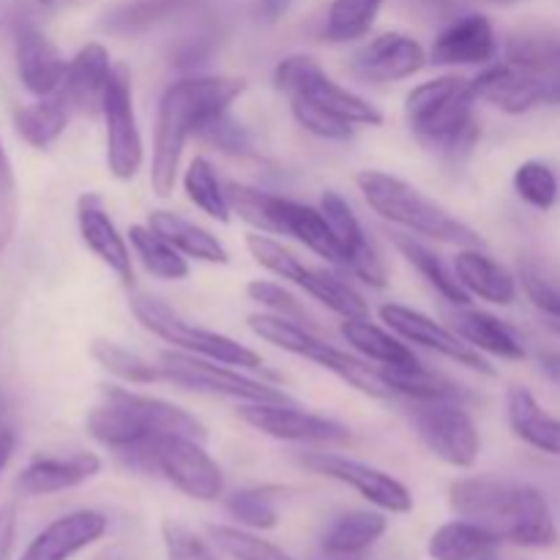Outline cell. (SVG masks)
Wrapping results in <instances>:
<instances>
[{"label":"cell","instance_id":"1","mask_svg":"<svg viewBox=\"0 0 560 560\" xmlns=\"http://www.w3.org/2000/svg\"><path fill=\"white\" fill-rule=\"evenodd\" d=\"M85 430L129 468L140 470H153V446L164 435L208 438L202 421L189 410L120 383H104L102 402L85 416Z\"/></svg>","mask_w":560,"mask_h":560},{"label":"cell","instance_id":"2","mask_svg":"<svg viewBox=\"0 0 560 560\" xmlns=\"http://www.w3.org/2000/svg\"><path fill=\"white\" fill-rule=\"evenodd\" d=\"M244 93V77L228 74H189L164 88L153 120L151 145V189L156 197L173 195L186 142L200 137L211 120L233 109Z\"/></svg>","mask_w":560,"mask_h":560},{"label":"cell","instance_id":"3","mask_svg":"<svg viewBox=\"0 0 560 560\" xmlns=\"http://www.w3.org/2000/svg\"><path fill=\"white\" fill-rule=\"evenodd\" d=\"M448 506L457 517L485 525L498 541L528 550H550L558 545L550 503L530 485L498 476H465L448 487Z\"/></svg>","mask_w":560,"mask_h":560},{"label":"cell","instance_id":"4","mask_svg":"<svg viewBox=\"0 0 560 560\" xmlns=\"http://www.w3.org/2000/svg\"><path fill=\"white\" fill-rule=\"evenodd\" d=\"M476 104L479 96L474 77L441 74L416 85L405 96V120L427 148L438 151L443 159L459 162L479 140Z\"/></svg>","mask_w":560,"mask_h":560},{"label":"cell","instance_id":"5","mask_svg":"<svg viewBox=\"0 0 560 560\" xmlns=\"http://www.w3.org/2000/svg\"><path fill=\"white\" fill-rule=\"evenodd\" d=\"M355 186H359L366 208L402 233L457 246V249L485 246V238L470 224H465L448 208H443L441 202L432 200L419 186L399 175L386 173V170H361L355 175Z\"/></svg>","mask_w":560,"mask_h":560},{"label":"cell","instance_id":"6","mask_svg":"<svg viewBox=\"0 0 560 560\" xmlns=\"http://www.w3.org/2000/svg\"><path fill=\"white\" fill-rule=\"evenodd\" d=\"M246 323H249L252 334L260 337L262 342L273 345V348L284 350V353L290 355L312 361V364L331 372L334 377L348 383L350 388H355V392L364 394V397L394 399L386 381H383L381 366H370V361L361 359L359 353H348V350L334 348L331 342L317 337L312 326L288 320V317L282 315H271V312H255V315H249Z\"/></svg>","mask_w":560,"mask_h":560},{"label":"cell","instance_id":"7","mask_svg":"<svg viewBox=\"0 0 560 560\" xmlns=\"http://www.w3.org/2000/svg\"><path fill=\"white\" fill-rule=\"evenodd\" d=\"M273 85L290 107H306L350 126H383V113L355 91L334 80L312 55H288L273 69Z\"/></svg>","mask_w":560,"mask_h":560},{"label":"cell","instance_id":"8","mask_svg":"<svg viewBox=\"0 0 560 560\" xmlns=\"http://www.w3.org/2000/svg\"><path fill=\"white\" fill-rule=\"evenodd\" d=\"M246 252L252 255V260L260 268H266L268 273H273L282 282L295 284L299 290H304L310 299H315L317 304L326 306L328 312H334L337 317H364L370 315V306H366L364 295L353 288L350 282H345L337 271L320 266H310V262L301 260L293 249L282 244L279 238L268 233H257L252 230L246 235Z\"/></svg>","mask_w":560,"mask_h":560},{"label":"cell","instance_id":"9","mask_svg":"<svg viewBox=\"0 0 560 560\" xmlns=\"http://www.w3.org/2000/svg\"><path fill=\"white\" fill-rule=\"evenodd\" d=\"M131 315L137 317V323L145 331H151L153 337H159L175 350L202 355V359L222 361V364L238 366V370L246 372L260 370L262 366L260 353H255L249 345L238 342V339L228 337V334L208 331V328L195 326V323L180 317L173 306L164 304L156 295L137 293L131 299Z\"/></svg>","mask_w":560,"mask_h":560},{"label":"cell","instance_id":"10","mask_svg":"<svg viewBox=\"0 0 560 560\" xmlns=\"http://www.w3.org/2000/svg\"><path fill=\"white\" fill-rule=\"evenodd\" d=\"M164 383L186 388V392L211 394V397L233 399V402H293L288 392L262 383L257 377L246 375V370L222 364V361L202 359V355L184 353V350H164L159 355Z\"/></svg>","mask_w":560,"mask_h":560},{"label":"cell","instance_id":"11","mask_svg":"<svg viewBox=\"0 0 560 560\" xmlns=\"http://www.w3.org/2000/svg\"><path fill=\"white\" fill-rule=\"evenodd\" d=\"M408 421L427 452L448 468L470 470L479 463L481 432L463 402H408Z\"/></svg>","mask_w":560,"mask_h":560},{"label":"cell","instance_id":"12","mask_svg":"<svg viewBox=\"0 0 560 560\" xmlns=\"http://www.w3.org/2000/svg\"><path fill=\"white\" fill-rule=\"evenodd\" d=\"M238 416L246 427L260 435L306 448L345 446L353 441L350 430L339 421L299 408L295 402H244Z\"/></svg>","mask_w":560,"mask_h":560},{"label":"cell","instance_id":"13","mask_svg":"<svg viewBox=\"0 0 560 560\" xmlns=\"http://www.w3.org/2000/svg\"><path fill=\"white\" fill-rule=\"evenodd\" d=\"M102 118L107 131L109 175L118 180H135L145 164V142L135 109V85L126 66H115L102 104Z\"/></svg>","mask_w":560,"mask_h":560},{"label":"cell","instance_id":"14","mask_svg":"<svg viewBox=\"0 0 560 560\" xmlns=\"http://www.w3.org/2000/svg\"><path fill=\"white\" fill-rule=\"evenodd\" d=\"M306 470L326 479L339 481V485L350 487L359 492L366 503L386 514H408L413 512V492L397 479V476L386 474V470L366 465L361 459L345 457V454H334L328 448H310L301 454L299 459Z\"/></svg>","mask_w":560,"mask_h":560},{"label":"cell","instance_id":"15","mask_svg":"<svg viewBox=\"0 0 560 560\" xmlns=\"http://www.w3.org/2000/svg\"><path fill=\"white\" fill-rule=\"evenodd\" d=\"M202 443L206 441L191 435H164L153 446V470L180 495L213 503L224 495V474Z\"/></svg>","mask_w":560,"mask_h":560},{"label":"cell","instance_id":"16","mask_svg":"<svg viewBox=\"0 0 560 560\" xmlns=\"http://www.w3.org/2000/svg\"><path fill=\"white\" fill-rule=\"evenodd\" d=\"M377 317H381L383 326L392 328L397 337H402L408 345H416V348H424L430 353L443 355V359L454 361L457 366H465V370L481 372V375H495L492 364L487 361V355H481L479 350L470 348L463 337H459L454 328H448L446 323H438L435 317L424 315V312L413 310V306L394 304V301H386L377 310Z\"/></svg>","mask_w":560,"mask_h":560},{"label":"cell","instance_id":"17","mask_svg":"<svg viewBox=\"0 0 560 560\" xmlns=\"http://www.w3.org/2000/svg\"><path fill=\"white\" fill-rule=\"evenodd\" d=\"M474 88L479 102L492 104L509 115L530 113L545 104V77L534 60L506 55L503 60H492L490 66L474 77Z\"/></svg>","mask_w":560,"mask_h":560},{"label":"cell","instance_id":"18","mask_svg":"<svg viewBox=\"0 0 560 560\" xmlns=\"http://www.w3.org/2000/svg\"><path fill=\"white\" fill-rule=\"evenodd\" d=\"M320 211L323 217L331 224L334 235H337V244L342 249L345 271L353 273L355 279H361L370 288L383 290L388 284V271L386 262H383L381 252L372 244V238L366 235L364 224H361L359 213L353 211L348 200H345L339 191L328 189L320 195Z\"/></svg>","mask_w":560,"mask_h":560},{"label":"cell","instance_id":"19","mask_svg":"<svg viewBox=\"0 0 560 560\" xmlns=\"http://www.w3.org/2000/svg\"><path fill=\"white\" fill-rule=\"evenodd\" d=\"M427 66V49L408 33L388 31L370 38L353 55V74L370 85H394L419 74Z\"/></svg>","mask_w":560,"mask_h":560},{"label":"cell","instance_id":"20","mask_svg":"<svg viewBox=\"0 0 560 560\" xmlns=\"http://www.w3.org/2000/svg\"><path fill=\"white\" fill-rule=\"evenodd\" d=\"M498 42L495 25L487 14H463L448 22L435 36L430 49V60L438 66H490L498 60Z\"/></svg>","mask_w":560,"mask_h":560},{"label":"cell","instance_id":"21","mask_svg":"<svg viewBox=\"0 0 560 560\" xmlns=\"http://www.w3.org/2000/svg\"><path fill=\"white\" fill-rule=\"evenodd\" d=\"M77 230H80L82 244L91 249V255L98 257L120 282H135V252H131L129 238L120 233L115 219L104 208L102 197H80V202H77Z\"/></svg>","mask_w":560,"mask_h":560},{"label":"cell","instance_id":"22","mask_svg":"<svg viewBox=\"0 0 560 560\" xmlns=\"http://www.w3.org/2000/svg\"><path fill=\"white\" fill-rule=\"evenodd\" d=\"M14 58L22 88H25L31 96H52V93H58L60 88H63L69 60L63 58L58 44H55L47 33L38 31L36 25L16 27Z\"/></svg>","mask_w":560,"mask_h":560},{"label":"cell","instance_id":"23","mask_svg":"<svg viewBox=\"0 0 560 560\" xmlns=\"http://www.w3.org/2000/svg\"><path fill=\"white\" fill-rule=\"evenodd\" d=\"M98 474H102V457L93 452L42 454L31 459L25 470L16 476V492L22 498L58 495V492L85 485Z\"/></svg>","mask_w":560,"mask_h":560},{"label":"cell","instance_id":"24","mask_svg":"<svg viewBox=\"0 0 560 560\" xmlns=\"http://www.w3.org/2000/svg\"><path fill=\"white\" fill-rule=\"evenodd\" d=\"M115 63L109 58V49L98 42H88L69 58L66 80L60 93L71 104L74 115H102L104 96H107L109 80H113Z\"/></svg>","mask_w":560,"mask_h":560},{"label":"cell","instance_id":"25","mask_svg":"<svg viewBox=\"0 0 560 560\" xmlns=\"http://www.w3.org/2000/svg\"><path fill=\"white\" fill-rule=\"evenodd\" d=\"M104 534H107V517L93 509H80V512L52 520L27 545L20 560H71L77 552L102 541Z\"/></svg>","mask_w":560,"mask_h":560},{"label":"cell","instance_id":"26","mask_svg":"<svg viewBox=\"0 0 560 560\" xmlns=\"http://www.w3.org/2000/svg\"><path fill=\"white\" fill-rule=\"evenodd\" d=\"M454 277L459 288L485 304L512 306L517 301L520 282L503 262H498L485 246H465L454 255Z\"/></svg>","mask_w":560,"mask_h":560},{"label":"cell","instance_id":"27","mask_svg":"<svg viewBox=\"0 0 560 560\" xmlns=\"http://www.w3.org/2000/svg\"><path fill=\"white\" fill-rule=\"evenodd\" d=\"M448 323L481 355H490V359L501 361L528 359V350H525V342L520 339V334L506 320L492 315V312L476 310L474 304L452 306L448 310Z\"/></svg>","mask_w":560,"mask_h":560},{"label":"cell","instance_id":"28","mask_svg":"<svg viewBox=\"0 0 560 560\" xmlns=\"http://www.w3.org/2000/svg\"><path fill=\"white\" fill-rule=\"evenodd\" d=\"M506 421L514 438L525 446L536 448L550 457H560V419L541 408L534 392L525 386H509L506 392Z\"/></svg>","mask_w":560,"mask_h":560},{"label":"cell","instance_id":"29","mask_svg":"<svg viewBox=\"0 0 560 560\" xmlns=\"http://www.w3.org/2000/svg\"><path fill=\"white\" fill-rule=\"evenodd\" d=\"M339 334H342V339L350 345L353 353H359L361 359L375 366H408L419 361L413 348L402 337H397L388 326L372 323L370 315L342 320L339 323Z\"/></svg>","mask_w":560,"mask_h":560},{"label":"cell","instance_id":"30","mask_svg":"<svg viewBox=\"0 0 560 560\" xmlns=\"http://www.w3.org/2000/svg\"><path fill=\"white\" fill-rule=\"evenodd\" d=\"M148 228L156 230L164 241H170L189 260L211 262V266H228L230 262L228 246L211 230L180 217V213L156 208V211L148 213Z\"/></svg>","mask_w":560,"mask_h":560},{"label":"cell","instance_id":"31","mask_svg":"<svg viewBox=\"0 0 560 560\" xmlns=\"http://www.w3.org/2000/svg\"><path fill=\"white\" fill-rule=\"evenodd\" d=\"M381 375L386 381L388 392L394 397H402L408 402H438V399H454V402H465L470 397L459 383L452 377L441 375V372L430 370L421 361L408 366H381Z\"/></svg>","mask_w":560,"mask_h":560},{"label":"cell","instance_id":"32","mask_svg":"<svg viewBox=\"0 0 560 560\" xmlns=\"http://www.w3.org/2000/svg\"><path fill=\"white\" fill-rule=\"evenodd\" d=\"M386 530V512H372V509L345 512L326 525L320 536V550L345 552V556H366L383 539Z\"/></svg>","mask_w":560,"mask_h":560},{"label":"cell","instance_id":"33","mask_svg":"<svg viewBox=\"0 0 560 560\" xmlns=\"http://www.w3.org/2000/svg\"><path fill=\"white\" fill-rule=\"evenodd\" d=\"M202 0H124L102 16V31L113 36H140L162 22L197 9Z\"/></svg>","mask_w":560,"mask_h":560},{"label":"cell","instance_id":"34","mask_svg":"<svg viewBox=\"0 0 560 560\" xmlns=\"http://www.w3.org/2000/svg\"><path fill=\"white\" fill-rule=\"evenodd\" d=\"M74 109L66 102L63 93H52V96L36 98L33 104H22L14 109V129L22 140L31 148H49L58 142V137L69 129Z\"/></svg>","mask_w":560,"mask_h":560},{"label":"cell","instance_id":"35","mask_svg":"<svg viewBox=\"0 0 560 560\" xmlns=\"http://www.w3.org/2000/svg\"><path fill=\"white\" fill-rule=\"evenodd\" d=\"M392 244H394V249H397L399 255H402L405 260H408L410 266L419 271V277L424 279V282L430 284V288L435 290V293L441 295L448 306L470 304V295L459 288L457 277H454V268H448L446 262H443L441 257L430 249V246L421 244L416 235L392 233Z\"/></svg>","mask_w":560,"mask_h":560},{"label":"cell","instance_id":"36","mask_svg":"<svg viewBox=\"0 0 560 560\" xmlns=\"http://www.w3.org/2000/svg\"><path fill=\"white\" fill-rule=\"evenodd\" d=\"M501 545L492 530L474 520H452L443 523L427 541V556L432 560H476L485 552L495 550Z\"/></svg>","mask_w":560,"mask_h":560},{"label":"cell","instance_id":"37","mask_svg":"<svg viewBox=\"0 0 560 560\" xmlns=\"http://www.w3.org/2000/svg\"><path fill=\"white\" fill-rule=\"evenodd\" d=\"M129 244L137 260L142 262L151 277L162 279V282H184L191 273L189 257L180 255L170 241H164L156 230L148 224H131L129 228Z\"/></svg>","mask_w":560,"mask_h":560},{"label":"cell","instance_id":"38","mask_svg":"<svg viewBox=\"0 0 560 560\" xmlns=\"http://www.w3.org/2000/svg\"><path fill=\"white\" fill-rule=\"evenodd\" d=\"M180 184H184L186 200H189L195 208H200L206 217L217 219L219 224H228L230 219H233L228 184H222V178H219L211 159L197 153V156L186 164Z\"/></svg>","mask_w":560,"mask_h":560},{"label":"cell","instance_id":"39","mask_svg":"<svg viewBox=\"0 0 560 560\" xmlns=\"http://www.w3.org/2000/svg\"><path fill=\"white\" fill-rule=\"evenodd\" d=\"M91 359L102 366L104 372L120 381L124 386H153V383H164L162 366L148 361L145 355L135 353V350L124 348L113 339H96L91 345Z\"/></svg>","mask_w":560,"mask_h":560},{"label":"cell","instance_id":"40","mask_svg":"<svg viewBox=\"0 0 560 560\" xmlns=\"http://www.w3.org/2000/svg\"><path fill=\"white\" fill-rule=\"evenodd\" d=\"M383 0H331L326 22H323V38L331 44L359 42L375 25Z\"/></svg>","mask_w":560,"mask_h":560},{"label":"cell","instance_id":"41","mask_svg":"<svg viewBox=\"0 0 560 560\" xmlns=\"http://www.w3.org/2000/svg\"><path fill=\"white\" fill-rule=\"evenodd\" d=\"M277 487H244L228 498V512L241 528L273 530L279 525Z\"/></svg>","mask_w":560,"mask_h":560},{"label":"cell","instance_id":"42","mask_svg":"<svg viewBox=\"0 0 560 560\" xmlns=\"http://www.w3.org/2000/svg\"><path fill=\"white\" fill-rule=\"evenodd\" d=\"M512 186L520 200L525 206L536 208V211H550V208H556L560 197V180L556 170L547 162H539V159H528V162L520 164L514 170Z\"/></svg>","mask_w":560,"mask_h":560},{"label":"cell","instance_id":"43","mask_svg":"<svg viewBox=\"0 0 560 560\" xmlns=\"http://www.w3.org/2000/svg\"><path fill=\"white\" fill-rule=\"evenodd\" d=\"M208 536L224 556L233 560H295L282 547L271 545V541L252 534V530L233 528V525H211Z\"/></svg>","mask_w":560,"mask_h":560},{"label":"cell","instance_id":"44","mask_svg":"<svg viewBox=\"0 0 560 560\" xmlns=\"http://www.w3.org/2000/svg\"><path fill=\"white\" fill-rule=\"evenodd\" d=\"M246 295H249V301H255L262 312L282 315L288 317V320L304 323V326L315 328V320H312V315L306 312V306L301 304L284 284L271 282V279H252V282L246 284Z\"/></svg>","mask_w":560,"mask_h":560},{"label":"cell","instance_id":"45","mask_svg":"<svg viewBox=\"0 0 560 560\" xmlns=\"http://www.w3.org/2000/svg\"><path fill=\"white\" fill-rule=\"evenodd\" d=\"M517 282L523 288L525 299L547 317V320H560V282L550 273L541 271L534 262H523L517 273Z\"/></svg>","mask_w":560,"mask_h":560},{"label":"cell","instance_id":"46","mask_svg":"<svg viewBox=\"0 0 560 560\" xmlns=\"http://www.w3.org/2000/svg\"><path fill=\"white\" fill-rule=\"evenodd\" d=\"M16 222H20V191H16L14 167L0 137V252L14 238Z\"/></svg>","mask_w":560,"mask_h":560},{"label":"cell","instance_id":"47","mask_svg":"<svg viewBox=\"0 0 560 560\" xmlns=\"http://www.w3.org/2000/svg\"><path fill=\"white\" fill-rule=\"evenodd\" d=\"M200 140L208 142V145H213L217 151L228 153V156H249L252 153L249 131L241 126V120L233 118L230 109L202 129Z\"/></svg>","mask_w":560,"mask_h":560},{"label":"cell","instance_id":"48","mask_svg":"<svg viewBox=\"0 0 560 560\" xmlns=\"http://www.w3.org/2000/svg\"><path fill=\"white\" fill-rule=\"evenodd\" d=\"M162 539L164 550H167V560H217L211 547L200 536H195L189 528L173 523V520L162 525Z\"/></svg>","mask_w":560,"mask_h":560},{"label":"cell","instance_id":"49","mask_svg":"<svg viewBox=\"0 0 560 560\" xmlns=\"http://www.w3.org/2000/svg\"><path fill=\"white\" fill-rule=\"evenodd\" d=\"M16 539V506L5 503L0 506V560H11Z\"/></svg>","mask_w":560,"mask_h":560},{"label":"cell","instance_id":"50","mask_svg":"<svg viewBox=\"0 0 560 560\" xmlns=\"http://www.w3.org/2000/svg\"><path fill=\"white\" fill-rule=\"evenodd\" d=\"M293 0H255V20L262 25H277L290 11Z\"/></svg>","mask_w":560,"mask_h":560},{"label":"cell","instance_id":"51","mask_svg":"<svg viewBox=\"0 0 560 560\" xmlns=\"http://www.w3.org/2000/svg\"><path fill=\"white\" fill-rule=\"evenodd\" d=\"M14 448H16V432L11 430L9 424H3L0 427V479H3L11 457H14Z\"/></svg>","mask_w":560,"mask_h":560},{"label":"cell","instance_id":"52","mask_svg":"<svg viewBox=\"0 0 560 560\" xmlns=\"http://www.w3.org/2000/svg\"><path fill=\"white\" fill-rule=\"evenodd\" d=\"M539 372L547 377V381L552 383V386L560 388V353L558 350H545V353H539Z\"/></svg>","mask_w":560,"mask_h":560},{"label":"cell","instance_id":"53","mask_svg":"<svg viewBox=\"0 0 560 560\" xmlns=\"http://www.w3.org/2000/svg\"><path fill=\"white\" fill-rule=\"evenodd\" d=\"M38 3L49 11H63V9H74V5L88 3V0H38Z\"/></svg>","mask_w":560,"mask_h":560},{"label":"cell","instance_id":"54","mask_svg":"<svg viewBox=\"0 0 560 560\" xmlns=\"http://www.w3.org/2000/svg\"><path fill=\"white\" fill-rule=\"evenodd\" d=\"M315 560H364V556H345V552H326L320 550Z\"/></svg>","mask_w":560,"mask_h":560},{"label":"cell","instance_id":"55","mask_svg":"<svg viewBox=\"0 0 560 560\" xmlns=\"http://www.w3.org/2000/svg\"><path fill=\"white\" fill-rule=\"evenodd\" d=\"M5 410H9V402H5V394L3 392H0V427H3L5 424Z\"/></svg>","mask_w":560,"mask_h":560},{"label":"cell","instance_id":"56","mask_svg":"<svg viewBox=\"0 0 560 560\" xmlns=\"http://www.w3.org/2000/svg\"><path fill=\"white\" fill-rule=\"evenodd\" d=\"M476 560H501V558L495 556V550H490V552H485V556H481V558H476Z\"/></svg>","mask_w":560,"mask_h":560},{"label":"cell","instance_id":"57","mask_svg":"<svg viewBox=\"0 0 560 560\" xmlns=\"http://www.w3.org/2000/svg\"><path fill=\"white\" fill-rule=\"evenodd\" d=\"M550 328H552V331H556V334H560V320H550Z\"/></svg>","mask_w":560,"mask_h":560}]
</instances>
